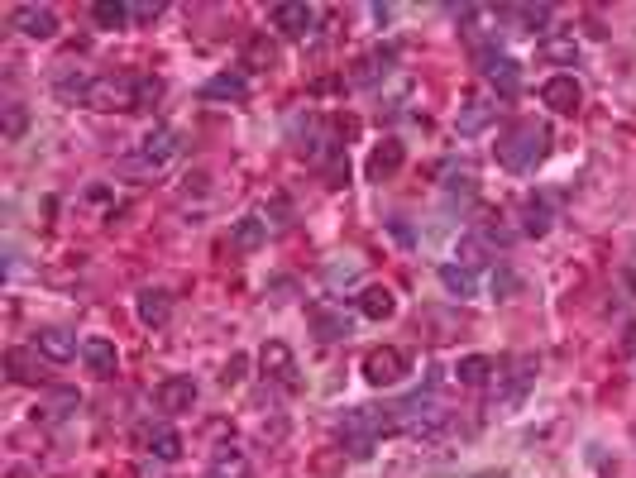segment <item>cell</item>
<instances>
[{
  "mask_svg": "<svg viewBox=\"0 0 636 478\" xmlns=\"http://www.w3.org/2000/svg\"><path fill=\"white\" fill-rule=\"evenodd\" d=\"M546 153H550V125H541V120H517L498 139V163L507 173H531L536 163H546Z\"/></svg>",
  "mask_w": 636,
  "mask_h": 478,
  "instance_id": "6da1fadb",
  "label": "cell"
},
{
  "mask_svg": "<svg viewBox=\"0 0 636 478\" xmlns=\"http://www.w3.org/2000/svg\"><path fill=\"white\" fill-rule=\"evenodd\" d=\"M388 431H397V421H393V407H359V412L345 416V426H340V440H345V450L350 455H373V445L383 440Z\"/></svg>",
  "mask_w": 636,
  "mask_h": 478,
  "instance_id": "7a4b0ae2",
  "label": "cell"
},
{
  "mask_svg": "<svg viewBox=\"0 0 636 478\" xmlns=\"http://www.w3.org/2000/svg\"><path fill=\"white\" fill-rule=\"evenodd\" d=\"M87 110H101V115H115V110H144V96H139V77L130 72H106V77H91Z\"/></svg>",
  "mask_w": 636,
  "mask_h": 478,
  "instance_id": "3957f363",
  "label": "cell"
},
{
  "mask_svg": "<svg viewBox=\"0 0 636 478\" xmlns=\"http://www.w3.org/2000/svg\"><path fill=\"white\" fill-rule=\"evenodd\" d=\"M407 369H412V359H407V349L397 345H378L364 354V383L369 388H393V383L407 378Z\"/></svg>",
  "mask_w": 636,
  "mask_h": 478,
  "instance_id": "277c9868",
  "label": "cell"
},
{
  "mask_svg": "<svg viewBox=\"0 0 636 478\" xmlns=\"http://www.w3.org/2000/svg\"><path fill=\"white\" fill-rule=\"evenodd\" d=\"M259 369H264L268 383H278L283 392L302 388V369H297V359H292V349H287L283 340H264V349H259Z\"/></svg>",
  "mask_w": 636,
  "mask_h": 478,
  "instance_id": "5b68a950",
  "label": "cell"
},
{
  "mask_svg": "<svg viewBox=\"0 0 636 478\" xmlns=\"http://www.w3.org/2000/svg\"><path fill=\"white\" fill-rule=\"evenodd\" d=\"M197 378L192 373H173V378H163L154 388V402H158V412H168V416H182V412H192L197 407Z\"/></svg>",
  "mask_w": 636,
  "mask_h": 478,
  "instance_id": "8992f818",
  "label": "cell"
},
{
  "mask_svg": "<svg viewBox=\"0 0 636 478\" xmlns=\"http://www.w3.org/2000/svg\"><path fill=\"white\" fill-rule=\"evenodd\" d=\"M10 24L20 29L24 39H39V44H48V39L58 34V10H53V5H34V0H29V5H15V10H10Z\"/></svg>",
  "mask_w": 636,
  "mask_h": 478,
  "instance_id": "52a82bcc",
  "label": "cell"
},
{
  "mask_svg": "<svg viewBox=\"0 0 636 478\" xmlns=\"http://www.w3.org/2000/svg\"><path fill=\"white\" fill-rule=\"evenodd\" d=\"M316 5H297V0H283V5H273V15H268V24L283 34V39H307L311 29H316Z\"/></svg>",
  "mask_w": 636,
  "mask_h": 478,
  "instance_id": "ba28073f",
  "label": "cell"
},
{
  "mask_svg": "<svg viewBox=\"0 0 636 478\" xmlns=\"http://www.w3.org/2000/svg\"><path fill=\"white\" fill-rule=\"evenodd\" d=\"M307 326H311V335H316L321 345H335V340H345V335H350V316H345V306L311 302L307 306Z\"/></svg>",
  "mask_w": 636,
  "mask_h": 478,
  "instance_id": "9c48e42d",
  "label": "cell"
},
{
  "mask_svg": "<svg viewBox=\"0 0 636 478\" xmlns=\"http://www.w3.org/2000/svg\"><path fill=\"white\" fill-rule=\"evenodd\" d=\"M541 101H546L555 115H579V106H584V87H579V77H570V72H555L546 87H541Z\"/></svg>",
  "mask_w": 636,
  "mask_h": 478,
  "instance_id": "30bf717a",
  "label": "cell"
},
{
  "mask_svg": "<svg viewBox=\"0 0 636 478\" xmlns=\"http://www.w3.org/2000/svg\"><path fill=\"white\" fill-rule=\"evenodd\" d=\"M82 364H87L91 378H115L120 373V354H115V345L106 335H87L82 340Z\"/></svg>",
  "mask_w": 636,
  "mask_h": 478,
  "instance_id": "8fae6325",
  "label": "cell"
},
{
  "mask_svg": "<svg viewBox=\"0 0 636 478\" xmlns=\"http://www.w3.org/2000/svg\"><path fill=\"white\" fill-rule=\"evenodd\" d=\"M177 149H182V134L168 130V125H158V130L144 134V144H139V163H144V168H163Z\"/></svg>",
  "mask_w": 636,
  "mask_h": 478,
  "instance_id": "7c38bea8",
  "label": "cell"
},
{
  "mask_svg": "<svg viewBox=\"0 0 636 478\" xmlns=\"http://www.w3.org/2000/svg\"><path fill=\"white\" fill-rule=\"evenodd\" d=\"M134 316H139V326H168V316H173V297L163 292V287H144L139 297H134Z\"/></svg>",
  "mask_w": 636,
  "mask_h": 478,
  "instance_id": "4fadbf2b",
  "label": "cell"
},
{
  "mask_svg": "<svg viewBox=\"0 0 636 478\" xmlns=\"http://www.w3.org/2000/svg\"><path fill=\"white\" fill-rule=\"evenodd\" d=\"M34 349L44 354V359H53V364H67L72 354H77V335L72 330H63V326H44L39 335H34Z\"/></svg>",
  "mask_w": 636,
  "mask_h": 478,
  "instance_id": "5bb4252c",
  "label": "cell"
},
{
  "mask_svg": "<svg viewBox=\"0 0 636 478\" xmlns=\"http://www.w3.org/2000/svg\"><path fill=\"white\" fill-rule=\"evenodd\" d=\"M5 373H10V383H24V388H34V383H44V373H39V349H5Z\"/></svg>",
  "mask_w": 636,
  "mask_h": 478,
  "instance_id": "9a60e30c",
  "label": "cell"
},
{
  "mask_svg": "<svg viewBox=\"0 0 636 478\" xmlns=\"http://www.w3.org/2000/svg\"><path fill=\"white\" fill-rule=\"evenodd\" d=\"M139 440H144V445H149V455L163 459V464H177V459H182V435H177L173 426H144Z\"/></svg>",
  "mask_w": 636,
  "mask_h": 478,
  "instance_id": "2e32d148",
  "label": "cell"
},
{
  "mask_svg": "<svg viewBox=\"0 0 636 478\" xmlns=\"http://www.w3.org/2000/svg\"><path fill=\"white\" fill-rule=\"evenodd\" d=\"M206 478H249V455L240 445H220L206 464Z\"/></svg>",
  "mask_w": 636,
  "mask_h": 478,
  "instance_id": "e0dca14e",
  "label": "cell"
},
{
  "mask_svg": "<svg viewBox=\"0 0 636 478\" xmlns=\"http://www.w3.org/2000/svg\"><path fill=\"white\" fill-rule=\"evenodd\" d=\"M402 158H407V149H402L397 139H383V144H373V153H369V177H373V182H388V177L402 168Z\"/></svg>",
  "mask_w": 636,
  "mask_h": 478,
  "instance_id": "ac0fdd59",
  "label": "cell"
},
{
  "mask_svg": "<svg viewBox=\"0 0 636 478\" xmlns=\"http://www.w3.org/2000/svg\"><path fill=\"white\" fill-rule=\"evenodd\" d=\"M397 311V297H393V287H383V283H373L359 292V316L364 321H388Z\"/></svg>",
  "mask_w": 636,
  "mask_h": 478,
  "instance_id": "d6986e66",
  "label": "cell"
},
{
  "mask_svg": "<svg viewBox=\"0 0 636 478\" xmlns=\"http://www.w3.org/2000/svg\"><path fill=\"white\" fill-rule=\"evenodd\" d=\"M206 101H244L249 96V77L244 72H216L206 87H201Z\"/></svg>",
  "mask_w": 636,
  "mask_h": 478,
  "instance_id": "ffe728a7",
  "label": "cell"
},
{
  "mask_svg": "<svg viewBox=\"0 0 636 478\" xmlns=\"http://www.w3.org/2000/svg\"><path fill=\"white\" fill-rule=\"evenodd\" d=\"M550 220H555V211H550L546 196H527V201H522V235L546 239L550 235Z\"/></svg>",
  "mask_w": 636,
  "mask_h": 478,
  "instance_id": "44dd1931",
  "label": "cell"
},
{
  "mask_svg": "<svg viewBox=\"0 0 636 478\" xmlns=\"http://www.w3.org/2000/svg\"><path fill=\"white\" fill-rule=\"evenodd\" d=\"M493 373H498V364H493L488 354H464L460 364H455V378H460L464 388H488Z\"/></svg>",
  "mask_w": 636,
  "mask_h": 478,
  "instance_id": "7402d4cb",
  "label": "cell"
},
{
  "mask_svg": "<svg viewBox=\"0 0 636 478\" xmlns=\"http://www.w3.org/2000/svg\"><path fill=\"white\" fill-rule=\"evenodd\" d=\"M264 239H268V220H259V216H240L235 225H230V244L244 249V254L264 249Z\"/></svg>",
  "mask_w": 636,
  "mask_h": 478,
  "instance_id": "603a6c76",
  "label": "cell"
},
{
  "mask_svg": "<svg viewBox=\"0 0 636 478\" xmlns=\"http://www.w3.org/2000/svg\"><path fill=\"white\" fill-rule=\"evenodd\" d=\"M536 58L560 63V67H574V63H579V44H574V34H546V39L536 44Z\"/></svg>",
  "mask_w": 636,
  "mask_h": 478,
  "instance_id": "cb8c5ba5",
  "label": "cell"
},
{
  "mask_svg": "<svg viewBox=\"0 0 636 478\" xmlns=\"http://www.w3.org/2000/svg\"><path fill=\"white\" fill-rule=\"evenodd\" d=\"M483 77H488L493 87L503 91V96H517V91H522V67L512 63V58H503V53H498L493 63L483 67Z\"/></svg>",
  "mask_w": 636,
  "mask_h": 478,
  "instance_id": "d4e9b609",
  "label": "cell"
},
{
  "mask_svg": "<svg viewBox=\"0 0 636 478\" xmlns=\"http://www.w3.org/2000/svg\"><path fill=\"white\" fill-rule=\"evenodd\" d=\"M397 63V48L393 44H383V48H373V53H364L359 58V72H354V82H378V77H388V67Z\"/></svg>",
  "mask_w": 636,
  "mask_h": 478,
  "instance_id": "484cf974",
  "label": "cell"
},
{
  "mask_svg": "<svg viewBox=\"0 0 636 478\" xmlns=\"http://www.w3.org/2000/svg\"><path fill=\"white\" fill-rule=\"evenodd\" d=\"M455 259H460V268H488V259H493V239L483 235H460V244H455Z\"/></svg>",
  "mask_w": 636,
  "mask_h": 478,
  "instance_id": "4316f807",
  "label": "cell"
},
{
  "mask_svg": "<svg viewBox=\"0 0 636 478\" xmlns=\"http://www.w3.org/2000/svg\"><path fill=\"white\" fill-rule=\"evenodd\" d=\"M507 15L522 24V29H531V34H541V39H546V34H550V15H555V10H550V5H512Z\"/></svg>",
  "mask_w": 636,
  "mask_h": 478,
  "instance_id": "83f0119b",
  "label": "cell"
},
{
  "mask_svg": "<svg viewBox=\"0 0 636 478\" xmlns=\"http://www.w3.org/2000/svg\"><path fill=\"white\" fill-rule=\"evenodd\" d=\"M440 287L450 292V297H474V273L469 268H460V263H440Z\"/></svg>",
  "mask_w": 636,
  "mask_h": 478,
  "instance_id": "f1b7e54d",
  "label": "cell"
},
{
  "mask_svg": "<svg viewBox=\"0 0 636 478\" xmlns=\"http://www.w3.org/2000/svg\"><path fill=\"white\" fill-rule=\"evenodd\" d=\"M91 20L101 24V29H125V24H130V5H120V0H96V5H91Z\"/></svg>",
  "mask_w": 636,
  "mask_h": 478,
  "instance_id": "f546056e",
  "label": "cell"
},
{
  "mask_svg": "<svg viewBox=\"0 0 636 478\" xmlns=\"http://www.w3.org/2000/svg\"><path fill=\"white\" fill-rule=\"evenodd\" d=\"M244 63L249 67H273L278 63V44H273L268 34H254V39L244 44Z\"/></svg>",
  "mask_w": 636,
  "mask_h": 478,
  "instance_id": "4dcf8cb0",
  "label": "cell"
},
{
  "mask_svg": "<svg viewBox=\"0 0 636 478\" xmlns=\"http://www.w3.org/2000/svg\"><path fill=\"white\" fill-rule=\"evenodd\" d=\"M77 407H82V397H77V388H53V392L44 397V412L53 416V421H63V416H72Z\"/></svg>",
  "mask_w": 636,
  "mask_h": 478,
  "instance_id": "1f68e13d",
  "label": "cell"
},
{
  "mask_svg": "<svg viewBox=\"0 0 636 478\" xmlns=\"http://www.w3.org/2000/svg\"><path fill=\"white\" fill-rule=\"evenodd\" d=\"M488 120H493V106H488V101H464V110H460V134H479Z\"/></svg>",
  "mask_w": 636,
  "mask_h": 478,
  "instance_id": "d6a6232c",
  "label": "cell"
},
{
  "mask_svg": "<svg viewBox=\"0 0 636 478\" xmlns=\"http://www.w3.org/2000/svg\"><path fill=\"white\" fill-rule=\"evenodd\" d=\"M244 373H249V354H230L225 369H220V388H240Z\"/></svg>",
  "mask_w": 636,
  "mask_h": 478,
  "instance_id": "836d02e7",
  "label": "cell"
},
{
  "mask_svg": "<svg viewBox=\"0 0 636 478\" xmlns=\"http://www.w3.org/2000/svg\"><path fill=\"white\" fill-rule=\"evenodd\" d=\"M20 134H24V106L10 101V106H5V139H20Z\"/></svg>",
  "mask_w": 636,
  "mask_h": 478,
  "instance_id": "e575fe53",
  "label": "cell"
},
{
  "mask_svg": "<svg viewBox=\"0 0 636 478\" xmlns=\"http://www.w3.org/2000/svg\"><path fill=\"white\" fill-rule=\"evenodd\" d=\"M130 15H134V20H158V15H163V5H158V0H134Z\"/></svg>",
  "mask_w": 636,
  "mask_h": 478,
  "instance_id": "d590c367",
  "label": "cell"
},
{
  "mask_svg": "<svg viewBox=\"0 0 636 478\" xmlns=\"http://www.w3.org/2000/svg\"><path fill=\"white\" fill-rule=\"evenodd\" d=\"M493 287H498V292H517V278H512V273H493Z\"/></svg>",
  "mask_w": 636,
  "mask_h": 478,
  "instance_id": "8d00e7d4",
  "label": "cell"
},
{
  "mask_svg": "<svg viewBox=\"0 0 636 478\" xmlns=\"http://www.w3.org/2000/svg\"><path fill=\"white\" fill-rule=\"evenodd\" d=\"M622 349H627V354H636V326H627V340H622Z\"/></svg>",
  "mask_w": 636,
  "mask_h": 478,
  "instance_id": "74e56055",
  "label": "cell"
}]
</instances>
